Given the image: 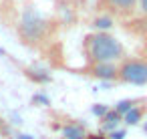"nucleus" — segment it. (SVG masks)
I'll return each instance as SVG.
<instances>
[{"mask_svg":"<svg viewBox=\"0 0 147 139\" xmlns=\"http://www.w3.org/2000/svg\"><path fill=\"white\" fill-rule=\"evenodd\" d=\"M85 53L93 65H99V63H113L115 65L117 61L123 59L125 49H123L121 40L115 38L113 34L97 30L85 38Z\"/></svg>","mask_w":147,"mask_h":139,"instance_id":"obj_1","label":"nucleus"},{"mask_svg":"<svg viewBox=\"0 0 147 139\" xmlns=\"http://www.w3.org/2000/svg\"><path fill=\"white\" fill-rule=\"evenodd\" d=\"M119 79L129 85H147V61L127 59L119 67Z\"/></svg>","mask_w":147,"mask_h":139,"instance_id":"obj_2","label":"nucleus"},{"mask_svg":"<svg viewBox=\"0 0 147 139\" xmlns=\"http://www.w3.org/2000/svg\"><path fill=\"white\" fill-rule=\"evenodd\" d=\"M45 30H47V22L42 20V16L36 10H30V8L24 10L22 20H20V32H22V36L26 40L34 43V40H38L45 34Z\"/></svg>","mask_w":147,"mask_h":139,"instance_id":"obj_3","label":"nucleus"},{"mask_svg":"<svg viewBox=\"0 0 147 139\" xmlns=\"http://www.w3.org/2000/svg\"><path fill=\"white\" fill-rule=\"evenodd\" d=\"M91 75L97 77L99 81H115V79H119V67L113 63L91 65Z\"/></svg>","mask_w":147,"mask_h":139,"instance_id":"obj_4","label":"nucleus"},{"mask_svg":"<svg viewBox=\"0 0 147 139\" xmlns=\"http://www.w3.org/2000/svg\"><path fill=\"white\" fill-rule=\"evenodd\" d=\"M121 121H123V117H121L119 113L109 111V113L101 119V131H103V133H113V131L121 125Z\"/></svg>","mask_w":147,"mask_h":139,"instance_id":"obj_5","label":"nucleus"},{"mask_svg":"<svg viewBox=\"0 0 147 139\" xmlns=\"http://www.w3.org/2000/svg\"><path fill=\"white\" fill-rule=\"evenodd\" d=\"M63 135H65V139H85L87 137L85 127L79 123H67L63 129Z\"/></svg>","mask_w":147,"mask_h":139,"instance_id":"obj_6","label":"nucleus"},{"mask_svg":"<svg viewBox=\"0 0 147 139\" xmlns=\"http://www.w3.org/2000/svg\"><path fill=\"white\" fill-rule=\"evenodd\" d=\"M143 115H145V107H141V105H135L125 117H123V121L127 123V125H137L139 121H143Z\"/></svg>","mask_w":147,"mask_h":139,"instance_id":"obj_7","label":"nucleus"},{"mask_svg":"<svg viewBox=\"0 0 147 139\" xmlns=\"http://www.w3.org/2000/svg\"><path fill=\"white\" fill-rule=\"evenodd\" d=\"M135 105H137V101H133V99H123V101H119V103L115 105V109H113V111H115V113H119L121 117H125V115H127Z\"/></svg>","mask_w":147,"mask_h":139,"instance_id":"obj_8","label":"nucleus"},{"mask_svg":"<svg viewBox=\"0 0 147 139\" xmlns=\"http://www.w3.org/2000/svg\"><path fill=\"white\" fill-rule=\"evenodd\" d=\"M109 4H111V6H115L119 12H129V10H133V8H135L137 0H109Z\"/></svg>","mask_w":147,"mask_h":139,"instance_id":"obj_9","label":"nucleus"},{"mask_svg":"<svg viewBox=\"0 0 147 139\" xmlns=\"http://www.w3.org/2000/svg\"><path fill=\"white\" fill-rule=\"evenodd\" d=\"M111 24H113V20H111V18H107V16H103V18H97V20H95V28H99V32H107V30L111 28Z\"/></svg>","mask_w":147,"mask_h":139,"instance_id":"obj_10","label":"nucleus"},{"mask_svg":"<svg viewBox=\"0 0 147 139\" xmlns=\"http://www.w3.org/2000/svg\"><path fill=\"white\" fill-rule=\"evenodd\" d=\"M93 113H95V115H97L99 119H103V117H105V115L109 113V109H107L105 105H95V107H93Z\"/></svg>","mask_w":147,"mask_h":139,"instance_id":"obj_11","label":"nucleus"},{"mask_svg":"<svg viewBox=\"0 0 147 139\" xmlns=\"http://www.w3.org/2000/svg\"><path fill=\"white\" fill-rule=\"evenodd\" d=\"M123 137H125V131L123 129H119V131L115 129L113 133H109V139H123Z\"/></svg>","mask_w":147,"mask_h":139,"instance_id":"obj_12","label":"nucleus"},{"mask_svg":"<svg viewBox=\"0 0 147 139\" xmlns=\"http://www.w3.org/2000/svg\"><path fill=\"white\" fill-rule=\"evenodd\" d=\"M139 8L143 14H147V0H139Z\"/></svg>","mask_w":147,"mask_h":139,"instance_id":"obj_13","label":"nucleus"},{"mask_svg":"<svg viewBox=\"0 0 147 139\" xmlns=\"http://www.w3.org/2000/svg\"><path fill=\"white\" fill-rule=\"evenodd\" d=\"M85 139H107V137H105V133H99V135H87Z\"/></svg>","mask_w":147,"mask_h":139,"instance_id":"obj_14","label":"nucleus"},{"mask_svg":"<svg viewBox=\"0 0 147 139\" xmlns=\"http://www.w3.org/2000/svg\"><path fill=\"white\" fill-rule=\"evenodd\" d=\"M145 131H147V123H145Z\"/></svg>","mask_w":147,"mask_h":139,"instance_id":"obj_15","label":"nucleus"}]
</instances>
